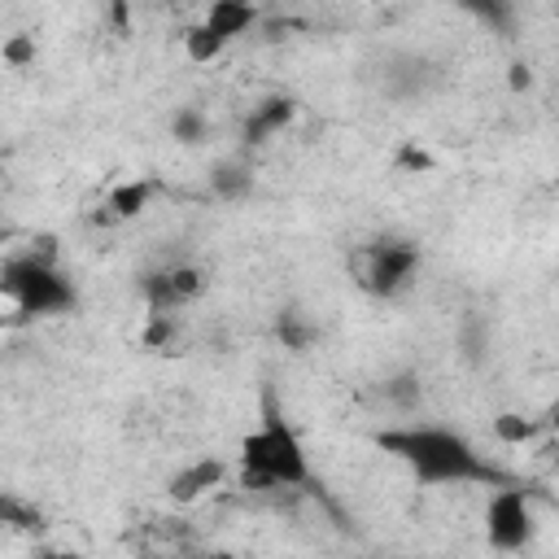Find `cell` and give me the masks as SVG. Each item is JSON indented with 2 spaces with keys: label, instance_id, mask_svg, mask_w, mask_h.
<instances>
[{
  "label": "cell",
  "instance_id": "obj_1",
  "mask_svg": "<svg viewBox=\"0 0 559 559\" xmlns=\"http://www.w3.org/2000/svg\"><path fill=\"white\" fill-rule=\"evenodd\" d=\"M376 445L384 454H393L397 463L411 467V476L419 485H472V480H489V485H511L498 476V467L454 428L441 424H406V428H389L376 437Z\"/></svg>",
  "mask_w": 559,
  "mask_h": 559
},
{
  "label": "cell",
  "instance_id": "obj_2",
  "mask_svg": "<svg viewBox=\"0 0 559 559\" xmlns=\"http://www.w3.org/2000/svg\"><path fill=\"white\" fill-rule=\"evenodd\" d=\"M240 467H245V480L258 485V489L306 485L310 480L306 445L284 424V415H275V411H266L262 424L253 432H245V441H240Z\"/></svg>",
  "mask_w": 559,
  "mask_h": 559
},
{
  "label": "cell",
  "instance_id": "obj_3",
  "mask_svg": "<svg viewBox=\"0 0 559 559\" xmlns=\"http://www.w3.org/2000/svg\"><path fill=\"white\" fill-rule=\"evenodd\" d=\"M4 293L22 314H66L74 306V284L52 266L44 253L9 258L4 262Z\"/></svg>",
  "mask_w": 559,
  "mask_h": 559
},
{
  "label": "cell",
  "instance_id": "obj_4",
  "mask_svg": "<svg viewBox=\"0 0 559 559\" xmlns=\"http://www.w3.org/2000/svg\"><path fill=\"white\" fill-rule=\"evenodd\" d=\"M485 537L502 555L524 550L533 542V507L520 485H498V493L485 507Z\"/></svg>",
  "mask_w": 559,
  "mask_h": 559
},
{
  "label": "cell",
  "instance_id": "obj_5",
  "mask_svg": "<svg viewBox=\"0 0 559 559\" xmlns=\"http://www.w3.org/2000/svg\"><path fill=\"white\" fill-rule=\"evenodd\" d=\"M419 271V249L406 240H380L367 249V266H362V288L376 297H397Z\"/></svg>",
  "mask_w": 559,
  "mask_h": 559
},
{
  "label": "cell",
  "instance_id": "obj_6",
  "mask_svg": "<svg viewBox=\"0 0 559 559\" xmlns=\"http://www.w3.org/2000/svg\"><path fill=\"white\" fill-rule=\"evenodd\" d=\"M201 271L197 266H170L162 275H148L144 280V297L153 306V314H175L179 306H188L197 293H201Z\"/></svg>",
  "mask_w": 559,
  "mask_h": 559
},
{
  "label": "cell",
  "instance_id": "obj_7",
  "mask_svg": "<svg viewBox=\"0 0 559 559\" xmlns=\"http://www.w3.org/2000/svg\"><path fill=\"white\" fill-rule=\"evenodd\" d=\"M253 22H258V9L245 4V0H214L210 13H205V26H210L218 39H227V44H231L236 35H245Z\"/></svg>",
  "mask_w": 559,
  "mask_h": 559
},
{
  "label": "cell",
  "instance_id": "obj_8",
  "mask_svg": "<svg viewBox=\"0 0 559 559\" xmlns=\"http://www.w3.org/2000/svg\"><path fill=\"white\" fill-rule=\"evenodd\" d=\"M218 480H223V463L218 459H197L192 467H183L179 476H170V498L175 502H192L205 489H214Z\"/></svg>",
  "mask_w": 559,
  "mask_h": 559
},
{
  "label": "cell",
  "instance_id": "obj_9",
  "mask_svg": "<svg viewBox=\"0 0 559 559\" xmlns=\"http://www.w3.org/2000/svg\"><path fill=\"white\" fill-rule=\"evenodd\" d=\"M288 118H293V100H288V96H271V100H262V105L249 114L245 140H249V144H266L280 127H288Z\"/></svg>",
  "mask_w": 559,
  "mask_h": 559
},
{
  "label": "cell",
  "instance_id": "obj_10",
  "mask_svg": "<svg viewBox=\"0 0 559 559\" xmlns=\"http://www.w3.org/2000/svg\"><path fill=\"white\" fill-rule=\"evenodd\" d=\"M148 197H153V183L148 179H127V183H118L109 192V214L114 218H135L148 205Z\"/></svg>",
  "mask_w": 559,
  "mask_h": 559
},
{
  "label": "cell",
  "instance_id": "obj_11",
  "mask_svg": "<svg viewBox=\"0 0 559 559\" xmlns=\"http://www.w3.org/2000/svg\"><path fill=\"white\" fill-rule=\"evenodd\" d=\"M223 48H227V39H218L205 22H201V26H192V31L183 35V52H188L192 61H214Z\"/></svg>",
  "mask_w": 559,
  "mask_h": 559
},
{
  "label": "cell",
  "instance_id": "obj_12",
  "mask_svg": "<svg viewBox=\"0 0 559 559\" xmlns=\"http://www.w3.org/2000/svg\"><path fill=\"white\" fill-rule=\"evenodd\" d=\"M210 183H214L218 197H245V192H249V170H245L240 162H223Z\"/></svg>",
  "mask_w": 559,
  "mask_h": 559
},
{
  "label": "cell",
  "instance_id": "obj_13",
  "mask_svg": "<svg viewBox=\"0 0 559 559\" xmlns=\"http://www.w3.org/2000/svg\"><path fill=\"white\" fill-rule=\"evenodd\" d=\"M170 131H175L179 144H201L205 140V114L201 109H175Z\"/></svg>",
  "mask_w": 559,
  "mask_h": 559
},
{
  "label": "cell",
  "instance_id": "obj_14",
  "mask_svg": "<svg viewBox=\"0 0 559 559\" xmlns=\"http://www.w3.org/2000/svg\"><path fill=\"white\" fill-rule=\"evenodd\" d=\"M0 52H4L9 66H26V61H35V39H26V35H9Z\"/></svg>",
  "mask_w": 559,
  "mask_h": 559
},
{
  "label": "cell",
  "instance_id": "obj_15",
  "mask_svg": "<svg viewBox=\"0 0 559 559\" xmlns=\"http://www.w3.org/2000/svg\"><path fill=\"white\" fill-rule=\"evenodd\" d=\"M4 520H9L13 528H39V511H35V507L26 511L17 498H4Z\"/></svg>",
  "mask_w": 559,
  "mask_h": 559
},
{
  "label": "cell",
  "instance_id": "obj_16",
  "mask_svg": "<svg viewBox=\"0 0 559 559\" xmlns=\"http://www.w3.org/2000/svg\"><path fill=\"white\" fill-rule=\"evenodd\" d=\"M528 432H533L528 419H520V415H498V437H507V441H524Z\"/></svg>",
  "mask_w": 559,
  "mask_h": 559
},
{
  "label": "cell",
  "instance_id": "obj_17",
  "mask_svg": "<svg viewBox=\"0 0 559 559\" xmlns=\"http://www.w3.org/2000/svg\"><path fill=\"white\" fill-rule=\"evenodd\" d=\"M397 162H402V166H411V170H424V166H428V153H424V148H415V144H406V148L397 153Z\"/></svg>",
  "mask_w": 559,
  "mask_h": 559
},
{
  "label": "cell",
  "instance_id": "obj_18",
  "mask_svg": "<svg viewBox=\"0 0 559 559\" xmlns=\"http://www.w3.org/2000/svg\"><path fill=\"white\" fill-rule=\"evenodd\" d=\"M511 70H515L511 83H515V87H528V70H524V66H511Z\"/></svg>",
  "mask_w": 559,
  "mask_h": 559
},
{
  "label": "cell",
  "instance_id": "obj_19",
  "mask_svg": "<svg viewBox=\"0 0 559 559\" xmlns=\"http://www.w3.org/2000/svg\"><path fill=\"white\" fill-rule=\"evenodd\" d=\"M48 559H79L74 550H48Z\"/></svg>",
  "mask_w": 559,
  "mask_h": 559
}]
</instances>
